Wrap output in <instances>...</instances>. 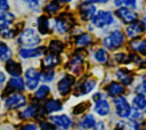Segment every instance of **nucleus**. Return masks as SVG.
I'll list each match as a JSON object with an SVG mask.
<instances>
[{"mask_svg": "<svg viewBox=\"0 0 146 130\" xmlns=\"http://www.w3.org/2000/svg\"><path fill=\"white\" fill-rule=\"evenodd\" d=\"M5 80H6V76H5V74H3L2 72H0V84H2V83L5 82Z\"/></svg>", "mask_w": 146, "mask_h": 130, "instance_id": "48", "label": "nucleus"}, {"mask_svg": "<svg viewBox=\"0 0 146 130\" xmlns=\"http://www.w3.org/2000/svg\"><path fill=\"white\" fill-rule=\"evenodd\" d=\"M40 36L33 29H26L21 33L18 36V42L22 46H29V47H34L40 42Z\"/></svg>", "mask_w": 146, "mask_h": 130, "instance_id": "1", "label": "nucleus"}, {"mask_svg": "<svg viewBox=\"0 0 146 130\" xmlns=\"http://www.w3.org/2000/svg\"><path fill=\"white\" fill-rule=\"evenodd\" d=\"M44 109L47 113H54L62 109V103L58 99H50L44 104Z\"/></svg>", "mask_w": 146, "mask_h": 130, "instance_id": "21", "label": "nucleus"}, {"mask_svg": "<svg viewBox=\"0 0 146 130\" xmlns=\"http://www.w3.org/2000/svg\"><path fill=\"white\" fill-rule=\"evenodd\" d=\"M40 81V73L34 68H29L25 72V82L29 89H35Z\"/></svg>", "mask_w": 146, "mask_h": 130, "instance_id": "7", "label": "nucleus"}, {"mask_svg": "<svg viewBox=\"0 0 146 130\" xmlns=\"http://www.w3.org/2000/svg\"><path fill=\"white\" fill-rule=\"evenodd\" d=\"M114 21L112 14L110 11H105V10H100L98 11L94 18H92V23L95 26L97 27H104V26H107L110 24H112Z\"/></svg>", "mask_w": 146, "mask_h": 130, "instance_id": "4", "label": "nucleus"}, {"mask_svg": "<svg viewBox=\"0 0 146 130\" xmlns=\"http://www.w3.org/2000/svg\"><path fill=\"white\" fill-rule=\"evenodd\" d=\"M19 130H38V128H36L35 124L30 123V124H25V125H23Z\"/></svg>", "mask_w": 146, "mask_h": 130, "instance_id": "42", "label": "nucleus"}, {"mask_svg": "<svg viewBox=\"0 0 146 130\" xmlns=\"http://www.w3.org/2000/svg\"><path fill=\"white\" fill-rule=\"evenodd\" d=\"M144 31H145V26H144V23L141 22H135L127 27V34L130 38H137Z\"/></svg>", "mask_w": 146, "mask_h": 130, "instance_id": "12", "label": "nucleus"}, {"mask_svg": "<svg viewBox=\"0 0 146 130\" xmlns=\"http://www.w3.org/2000/svg\"><path fill=\"white\" fill-rule=\"evenodd\" d=\"M14 21V15L7 11H0V26L10 24Z\"/></svg>", "mask_w": 146, "mask_h": 130, "instance_id": "28", "label": "nucleus"}, {"mask_svg": "<svg viewBox=\"0 0 146 130\" xmlns=\"http://www.w3.org/2000/svg\"><path fill=\"white\" fill-rule=\"evenodd\" d=\"M137 1H138V0H124V3H125L127 6H129V7H131V8H136Z\"/></svg>", "mask_w": 146, "mask_h": 130, "instance_id": "45", "label": "nucleus"}, {"mask_svg": "<svg viewBox=\"0 0 146 130\" xmlns=\"http://www.w3.org/2000/svg\"><path fill=\"white\" fill-rule=\"evenodd\" d=\"M123 41H124L123 33L119 30H115L111 34H108L106 38H104V46L107 49L114 50V49H117L119 47H121Z\"/></svg>", "mask_w": 146, "mask_h": 130, "instance_id": "2", "label": "nucleus"}, {"mask_svg": "<svg viewBox=\"0 0 146 130\" xmlns=\"http://www.w3.org/2000/svg\"><path fill=\"white\" fill-rule=\"evenodd\" d=\"M90 42H91V36H90L89 34H87V33L81 34V35L76 39V46H78V47H86V46H88Z\"/></svg>", "mask_w": 146, "mask_h": 130, "instance_id": "31", "label": "nucleus"}, {"mask_svg": "<svg viewBox=\"0 0 146 130\" xmlns=\"http://www.w3.org/2000/svg\"><path fill=\"white\" fill-rule=\"evenodd\" d=\"M87 107H88V103H81V104L76 105V106L73 108V113H74V114H80V113H82Z\"/></svg>", "mask_w": 146, "mask_h": 130, "instance_id": "37", "label": "nucleus"}, {"mask_svg": "<svg viewBox=\"0 0 146 130\" xmlns=\"http://www.w3.org/2000/svg\"><path fill=\"white\" fill-rule=\"evenodd\" d=\"M64 49V46L63 43L59 41V40H52L50 41L49 43V50L51 51V54H55V55H58L63 51Z\"/></svg>", "mask_w": 146, "mask_h": 130, "instance_id": "25", "label": "nucleus"}, {"mask_svg": "<svg viewBox=\"0 0 146 130\" xmlns=\"http://www.w3.org/2000/svg\"><path fill=\"white\" fill-rule=\"evenodd\" d=\"M74 83V79L71 76V75H65L57 84V89H58V92L62 95V96H65L70 92L72 86Z\"/></svg>", "mask_w": 146, "mask_h": 130, "instance_id": "8", "label": "nucleus"}, {"mask_svg": "<svg viewBox=\"0 0 146 130\" xmlns=\"http://www.w3.org/2000/svg\"><path fill=\"white\" fill-rule=\"evenodd\" d=\"M95 112L98 115H100V116L107 115L108 112H110V105H108L107 100L106 99H103V98L99 99V100H97L96 101V105H95Z\"/></svg>", "mask_w": 146, "mask_h": 130, "instance_id": "15", "label": "nucleus"}, {"mask_svg": "<svg viewBox=\"0 0 146 130\" xmlns=\"http://www.w3.org/2000/svg\"><path fill=\"white\" fill-rule=\"evenodd\" d=\"M38 26L41 34H47L49 32V19L46 16H40L38 19Z\"/></svg>", "mask_w": 146, "mask_h": 130, "instance_id": "24", "label": "nucleus"}, {"mask_svg": "<svg viewBox=\"0 0 146 130\" xmlns=\"http://www.w3.org/2000/svg\"><path fill=\"white\" fill-rule=\"evenodd\" d=\"M115 130H123V128H122V127H117Z\"/></svg>", "mask_w": 146, "mask_h": 130, "instance_id": "51", "label": "nucleus"}, {"mask_svg": "<svg viewBox=\"0 0 146 130\" xmlns=\"http://www.w3.org/2000/svg\"><path fill=\"white\" fill-rule=\"evenodd\" d=\"M139 88L141 89V91H143L144 94H146V75H144L143 81H141V84L139 86Z\"/></svg>", "mask_w": 146, "mask_h": 130, "instance_id": "46", "label": "nucleus"}, {"mask_svg": "<svg viewBox=\"0 0 146 130\" xmlns=\"http://www.w3.org/2000/svg\"><path fill=\"white\" fill-rule=\"evenodd\" d=\"M108 0H86V3H106Z\"/></svg>", "mask_w": 146, "mask_h": 130, "instance_id": "47", "label": "nucleus"}, {"mask_svg": "<svg viewBox=\"0 0 146 130\" xmlns=\"http://www.w3.org/2000/svg\"><path fill=\"white\" fill-rule=\"evenodd\" d=\"M106 90H107L108 95H111V96L114 97V96L121 95V94L124 91V88H123L122 84H120V83H117V82H111V83L107 86Z\"/></svg>", "mask_w": 146, "mask_h": 130, "instance_id": "19", "label": "nucleus"}, {"mask_svg": "<svg viewBox=\"0 0 146 130\" xmlns=\"http://www.w3.org/2000/svg\"><path fill=\"white\" fill-rule=\"evenodd\" d=\"M60 1H63V2H70L71 0H60Z\"/></svg>", "mask_w": 146, "mask_h": 130, "instance_id": "52", "label": "nucleus"}, {"mask_svg": "<svg viewBox=\"0 0 146 130\" xmlns=\"http://www.w3.org/2000/svg\"><path fill=\"white\" fill-rule=\"evenodd\" d=\"M115 59H116V62H119V63H127L130 58L127 56V54H123V52H119L116 56H115Z\"/></svg>", "mask_w": 146, "mask_h": 130, "instance_id": "38", "label": "nucleus"}, {"mask_svg": "<svg viewBox=\"0 0 146 130\" xmlns=\"http://www.w3.org/2000/svg\"><path fill=\"white\" fill-rule=\"evenodd\" d=\"M116 15L124 23H135L137 21V14L129 8H119L116 10Z\"/></svg>", "mask_w": 146, "mask_h": 130, "instance_id": "9", "label": "nucleus"}, {"mask_svg": "<svg viewBox=\"0 0 146 130\" xmlns=\"http://www.w3.org/2000/svg\"><path fill=\"white\" fill-rule=\"evenodd\" d=\"M14 34H15V32H14V30L10 27L9 24L0 26V35H1V36H3V38H11Z\"/></svg>", "mask_w": 146, "mask_h": 130, "instance_id": "34", "label": "nucleus"}, {"mask_svg": "<svg viewBox=\"0 0 146 130\" xmlns=\"http://www.w3.org/2000/svg\"><path fill=\"white\" fill-rule=\"evenodd\" d=\"M94 130H105V123L102 121L96 122L94 125Z\"/></svg>", "mask_w": 146, "mask_h": 130, "instance_id": "43", "label": "nucleus"}, {"mask_svg": "<svg viewBox=\"0 0 146 130\" xmlns=\"http://www.w3.org/2000/svg\"><path fill=\"white\" fill-rule=\"evenodd\" d=\"M113 1H114V5L115 6H121L124 2V0H113Z\"/></svg>", "mask_w": 146, "mask_h": 130, "instance_id": "49", "label": "nucleus"}, {"mask_svg": "<svg viewBox=\"0 0 146 130\" xmlns=\"http://www.w3.org/2000/svg\"><path fill=\"white\" fill-rule=\"evenodd\" d=\"M116 78L123 83V84H130L132 81V75L124 70H119L116 72Z\"/></svg>", "mask_w": 146, "mask_h": 130, "instance_id": "23", "label": "nucleus"}, {"mask_svg": "<svg viewBox=\"0 0 146 130\" xmlns=\"http://www.w3.org/2000/svg\"><path fill=\"white\" fill-rule=\"evenodd\" d=\"M54 76H55V73H54V71H51V70L43 71V72L40 74V78H41L44 82H50V81L54 79Z\"/></svg>", "mask_w": 146, "mask_h": 130, "instance_id": "36", "label": "nucleus"}, {"mask_svg": "<svg viewBox=\"0 0 146 130\" xmlns=\"http://www.w3.org/2000/svg\"><path fill=\"white\" fill-rule=\"evenodd\" d=\"M29 6H30L31 9H38L39 0H29Z\"/></svg>", "mask_w": 146, "mask_h": 130, "instance_id": "44", "label": "nucleus"}, {"mask_svg": "<svg viewBox=\"0 0 146 130\" xmlns=\"http://www.w3.org/2000/svg\"><path fill=\"white\" fill-rule=\"evenodd\" d=\"M125 127H127V130H140V125L136 121H133V120L128 122L125 124Z\"/></svg>", "mask_w": 146, "mask_h": 130, "instance_id": "39", "label": "nucleus"}, {"mask_svg": "<svg viewBox=\"0 0 146 130\" xmlns=\"http://www.w3.org/2000/svg\"><path fill=\"white\" fill-rule=\"evenodd\" d=\"M5 104L10 109L19 108V107H23L26 104V98L21 94H11L9 97H7Z\"/></svg>", "mask_w": 146, "mask_h": 130, "instance_id": "6", "label": "nucleus"}, {"mask_svg": "<svg viewBox=\"0 0 146 130\" xmlns=\"http://www.w3.org/2000/svg\"><path fill=\"white\" fill-rule=\"evenodd\" d=\"M49 92H50L49 87H47V86H41V87H39V89L35 91V98H36V99H43V98H46V97L48 96Z\"/></svg>", "mask_w": 146, "mask_h": 130, "instance_id": "33", "label": "nucleus"}, {"mask_svg": "<svg viewBox=\"0 0 146 130\" xmlns=\"http://www.w3.org/2000/svg\"><path fill=\"white\" fill-rule=\"evenodd\" d=\"M24 1H29V0H24Z\"/></svg>", "mask_w": 146, "mask_h": 130, "instance_id": "53", "label": "nucleus"}, {"mask_svg": "<svg viewBox=\"0 0 146 130\" xmlns=\"http://www.w3.org/2000/svg\"><path fill=\"white\" fill-rule=\"evenodd\" d=\"M73 23H74V21H73V18H72V16L64 14V15H62L60 17H58V18L55 19V25H54V27H55V30H56L57 33L63 34V33H65L66 31H68V29L73 25Z\"/></svg>", "mask_w": 146, "mask_h": 130, "instance_id": "3", "label": "nucleus"}, {"mask_svg": "<svg viewBox=\"0 0 146 130\" xmlns=\"http://www.w3.org/2000/svg\"><path fill=\"white\" fill-rule=\"evenodd\" d=\"M40 129L41 130H56V128L54 127V124H51L49 122H41Z\"/></svg>", "mask_w": 146, "mask_h": 130, "instance_id": "40", "label": "nucleus"}, {"mask_svg": "<svg viewBox=\"0 0 146 130\" xmlns=\"http://www.w3.org/2000/svg\"><path fill=\"white\" fill-rule=\"evenodd\" d=\"M44 52V48L40 47V48H33V49H21L19 50V55L23 58H31V57H38L41 56Z\"/></svg>", "mask_w": 146, "mask_h": 130, "instance_id": "14", "label": "nucleus"}, {"mask_svg": "<svg viewBox=\"0 0 146 130\" xmlns=\"http://www.w3.org/2000/svg\"><path fill=\"white\" fill-rule=\"evenodd\" d=\"M132 105L136 109H139L140 112L146 113V98L141 95H137L132 99Z\"/></svg>", "mask_w": 146, "mask_h": 130, "instance_id": "22", "label": "nucleus"}, {"mask_svg": "<svg viewBox=\"0 0 146 130\" xmlns=\"http://www.w3.org/2000/svg\"><path fill=\"white\" fill-rule=\"evenodd\" d=\"M114 105H115V109L116 113L120 117H128L131 113V108L127 101L125 98L123 97H117L114 99Z\"/></svg>", "mask_w": 146, "mask_h": 130, "instance_id": "5", "label": "nucleus"}, {"mask_svg": "<svg viewBox=\"0 0 146 130\" xmlns=\"http://www.w3.org/2000/svg\"><path fill=\"white\" fill-rule=\"evenodd\" d=\"M143 23H144V25L146 26V14H145L144 17H143Z\"/></svg>", "mask_w": 146, "mask_h": 130, "instance_id": "50", "label": "nucleus"}, {"mask_svg": "<svg viewBox=\"0 0 146 130\" xmlns=\"http://www.w3.org/2000/svg\"><path fill=\"white\" fill-rule=\"evenodd\" d=\"M35 114H36V108H35V106L31 105V106H27L26 108H24L22 111L21 116H22V119H31Z\"/></svg>", "mask_w": 146, "mask_h": 130, "instance_id": "29", "label": "nucleus"}, {"mask_svg": "<svg viewBox=\"0 0 146 130\" xmlns=\"http://www.w3.org/2000/svg\"><path fill=\"white\" fill-rule=\"evenodd\" d=\"M60 62V58H59V56L58 55H55V54H49V55H47L46 57H44V59H43V67L44 68H48V70H50V68H52L54 66H56L58 63Z\"/></svg>", "mask_w": 146, "mask_h": 130, "instance_id": "17", "label": "nucleus"}, {"mask_svg": "<svg viewBox=\"0 0 146 130\" xmlns=\"http://www.w3.org/2000/svg\"><path fill=\"white\" fill-rule=\"evenodd\" d=\"M50 120L55 125H57L58 128H60L63 130L68 129L71 127V123H72L71 119L67 115H64V114L63 115H54V116L50 117Z\"/></svg>", "mask_w": 146, "mask_h": 130, "instance_id": "10", "label": "nucleus"}, {"mask_svg": "<svg viewBox=\"0 0 146 130\" xmlns=\"http://www.w3.org/2000/svg\"><path fill=\"white\" fill-rule=\"evenodd\" d=\"M130 47L135 51H137V52L146 56V40H144V39H141V40L140 39L139 40H133L130 43Z\"/></svg>", "mask_w": 146, "mask_h": 130, "instance_id": "20", "label": "nucleus"}, {"mask_svg": "<svg viewBox=\"0 0 146 130\" xmlns=\"http://www.w3.org/2000/svg\"><path fill=\"white\" fill-rule=\"evenodd\" d=\"M6 71L13 75V76H18L22 73V66L19 65V63L14 62V60H8L6 63Z\"/></svg>", "mask_w": 146, "mask_h": 130, "instance_id": "16", "label": "nucleus"}, {"mask_svg": "<svg viewBox=\"0 0 146 130\" xmlns=\"http://www.w3.org/2000/svg\"><path fill=\"white\" fill-rule=\"evenodd\" d=\"M96 80L92 78L86 79L84 81L81 82V84L79 86V88H76V95H86L88 92H90L95 87H96Z\"/></svg>", "mask_w": 146, "mask_h": 130, "instance_id": "11", "label": "nucleus"}, {"mask_svg": "<svg viewBox=\"0 0 146 130\" xmlns=\"http://www.w3.org/2000/svg\"><path fill=\"white\" fill-rule=\"evenodd\" d=\"M8 9H9L8 0H0V10L1 11H6Z\"/></svg>", "mask_w": 146, "mask_h": 130, "instance_id": "41", "label": "nucleus"}, {"mask_svg": "<svg viewBox=\"0 0 146 130\" xmlns=\"http://www.w3.org/2000/svg\"><path fill=\"white\" fill-rule=\"evenodd\" d=\"M95 59H96L97 62H99V63H105V62H107L108 55H107L106 50L103 49V48L98 49V50L95 52Z\"/></svg>", "mask_w": 146, "mask_h": 130, "instance_id": "32", "label": "nucleus"}, {"mask_svg": "<svg viewBox=\"0 0 146 130\" xmlns=\"http://www.w3.org/2000/svg\"><path fill=\"white\" fill-rule=\"evenodd\" d=\"M10 50L8 46L3 42H0V59H8L10 57Z\"/></svg>", "mask_w": 146, "mask_h": 130, "instance_id": "35", "label": "nucleus"}, {"mask_svg": "<svg viewBox=\"0 0 146 130\" xmlns=\"http://www.w3.org/2000/svg\"><path fill=\"white\" fill-rule=\"evenodd\" d=\"M8 87L11 89H16V90H23L24 89V82L21 78L18 76H13L8 83Z\"/></svg>", "mask_w": 146, "mask_h": 130, "instance_id": "26", "label": "nucleus"}, {"mask_svg": "<svg viewBox=\"0 0 146 130\" xmlns=\"http://www.w3.org/2000/svg\"><path fill=\"white\" fill-rule=\"evenodd\" d=\"M80 15L82 17V19H92L94 16L96 15V7L94 5H82L80 7Z\"/></svg>", "mask_w": 146, "mask_h": 130, "instance_id": "13", "label": "nucleus"}, {"mask_svg": "<svg viewBox=\"0 0 146 130\" xmlns=\"http://www.w3.org/2000/svg\"><path fill=\"white\" fill-rule=\"evenodd\" d=\"M95 123H96V121H95L94 115L88 114V115H86V116L83 117V120H82V122H81V125H82V128H84V129H90V128H92V127L95 125Z\"/></svg>", "mask_w": 146, "mask_h": 130, "instance_id": "30", "label": "nucleus"}, {"mask_svg": "<svg viewBox=\"0 0 146 130\" xmlns=\"http://www.w3.org/2000/svg\"><path fill=\"white\" fill-rule=\"evenodd\" d=\"M82 66V55H75L72 57V59L70 60L67 67L70 68V71L74 72V73H78L80 71Z\"/></svg>", "mask_w": 146, "mask_h": 130, "instance_id": "18", "label": "nucleus"}, {"mask_svg": "<svg viewBox=\"0 0 146 130\" xmlns=\"http://www.w3.org/2000/svg\"><path fill=\"white\" fill-rule=\"evenodd\" d=\"M59 7H60V3H59V0H52L50 1L49 3L46 5L44 7V10L49 14H55L59 10Z\"/></svg>", "mask_w": 146, "mask_h": 130, "instance_id": "27", "label": "nucleus"}]
</instances>
